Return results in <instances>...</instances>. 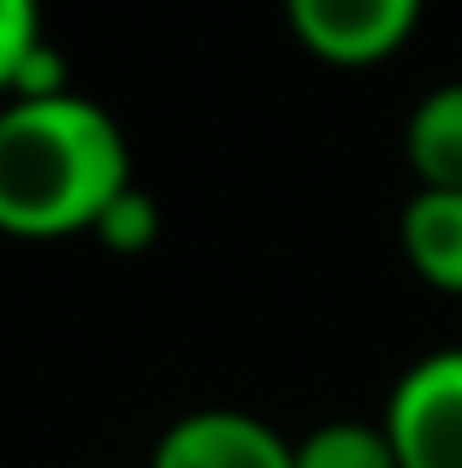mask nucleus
Listing matches in <instances>:
<instances>
[{"instance_id":"4","label":"nucleus","mask_w":462,"mask_h":468,"mask_svg":"<svg viewBox=\"0 0 462 468\" xmlns=\"http://www.w3.org/2000/svg\"><path fill=\"white\" fill-rule=\"evenodd\" d=\"M149 468H297V439L243 410H190L154 439Z\"/></svg>"},{"instance_id":"3","label":"nucleus","mask_w":462,"mask_h":468,"mask_svg":"<svg viewBox=\"0 0 462 468\" xmlns=\"http://www.w3.org/2000/svg\"><path fill=\"white\" fill-rule=\"evenodd\" d=\"M427 0H285V24L320 66H385L415 36Z\"/></svg>"},{"instance_id":"1","label":"nucleus","mask_w":462,"mask_h":468,"mask_svg":"<svg viewBox=\"0 0 462 468\" xmlns=\"http://www.w3.org/2000/svg\"><path fill=\"white\" fill-rule=\"evenodd\" d=\"M131 190L125 131L89 95L59 90L0 101V231L6 238H78Z\"/></svg>"},{"instance_id":"9","label":"nucleus","mask_w":462,"mask_h":468,"mask_svg":"<svg viewBox=\"0 0 462 468\" xmlns=\"http://www.w3.org/2000/svg\"><path fill=\"white\" fill-rule=\"evenodd\" d=\"M89 238H101L107 250H119V255H142L154 238H161V207H154L149 196L131 184V190H125V196H113V207L95 219Z\"/></svg>"},{"instance_id":"6","label":"nucleus","mask_w":462,"mask_h":468,"mask_svg":"<svg viewBox=\"0 0 462 468\" xmlns=\"http://www.w3.org/2000/svg\"><path fill=\"white\" fill-rule=\"evenodd\" d=\"M404 160L421 190H462V78L433 83L404 125Z\"/></svg>"},{"instance_id":"5","label":"nucleus","mask_w":462,"mask_h":468,"mask_svg":"<svg viewBox=\"0 0 462 468\" xmlns=\"http://www.w3.org/2000/svg\"><path fill=\"white\" fill-rule=\"evenodd\" d=\"M397 243L421 285L439 297H462V190H421L397 214Z\"/></svg>"},{"instance_id":"8","label":"nucleus","mask_w":462,"mask_h":468,"mask_svg":"<svg viewBox=\"0 0 462 468\" xmlns=\"http://www.w3.org/2000/svg\"><path fill=\"white\" fill-rule=\"evenodd\" d=\"M42 48V0H0V95L18 90L24 66Z\"/></svg>"},{"instance_id":"7","label":"nucleus","mask_w":462,"mask_h":468,"mask_svg":"<svg viewBox=\"0 0 462 468\" xmlns=\"http://www.w3.org/2000/svg\"><path fill=\"white\" fill-rule=\"evenodd\" d=\"M297 468H404L385 421H320L297 439Z\"/></svg>"},{"instance_id":"2","label":"nucleus","mask_w":462,"mask_h":468,"mask_svg":"<svg viewBox=\"0 0 462 468\" xmlns=\"http://www.w3.org/2000/svg\"><path fill=\"white\" fill-rule=\"evenodd\" d=\"M380 421L404 468H462V344L409 362Z\"/></svg>"}]
</instances>
